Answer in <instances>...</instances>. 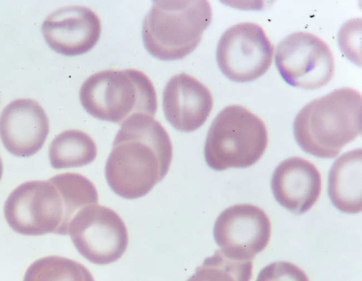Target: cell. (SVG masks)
I'll list each match as a JSON object with an SVG mask.
<instances>
[{"mask_svg":"<svg viewBox=\"0 0 362 281\" xmlns=\"http://www.w3.org/2000/svg\"><path fill=\"white\" fill-rule=\"evenodd\" d=\"M98 201L97 189L88 178L65 172L47 181L21 184L7 197L4 213L9 227L20 234L67 235L75 215Z\"/></svg>","mask_w":362,"mask_h":281,"instance_id":"1","label":"cell"},{"mask_svg":"<svg viewBox=\"0 0 362 281\" xmlns=\"http://www.w3.org/2000/svg\"><path fill=\"white\" fill-rule=\"evenodd\" d=\"M172 157V143L161 124L134 114L115 136L105 167L107 183L123 198H141L165 177Z\"/></svg>","mask_w":362,"mask_h":281,"instance_id":"2","label":"cell"},{"mask_svg":"<svg viewBox=\"0 0 362 281\" xmlns=\"http://www.w3.org/2000/svg\"><path fill=\"white\" fill-rule=\"evenodd\" d=\"M294 138L305 153L320 158L337 156L361 133V95L341 88L315 99L295 117Z\"/></svg>","mask_w":362,"mask_h":281,"instance_id":"3","label":"cell"},{"mask_svg":"<svg viewBox=\"0 0 362 281\" xmlns=\"http://www.w3.org/2000/svg\"><path fill=\"white\" fill-rule=\"evenodd\" d=\"M211 20L208 1H154L142 24L144 47L160 60L183 59L197 47Z\"/></svg>","mask_w":362,"mask_h":281,"instance_id":"4","label":"cell"},{"mask_svg":"<svg viewBox=\"0 0 362 281\" xmlns=\"http://www.w3.org/2000/svg\"><path fill=\"white\" fill-rule=\"evenodd\" d=\"M79 98L92 116L119 124L134 114L153 117L158 107L153 83L134 68L107 69L92 74L81 85Z\"/></svg>","mask_w":362,"mask_h":281,"instance_id":"5","label":"cell"},{"mask_svg":"<svg viewBox=\"0 0 362 281\" xmlns=\"http://www.w3.org/2000/svg\"><path fill=\"white\" fill-rule=\"evenodd\" d=\"M267 144L263 121L243 106L228 105L212 121L204 155L207 165L216 171L247 168L260 160Z\"/></svg>","mask_w":362,"mask_h":281,"instance_id":"6","label":"cell"},{"mask_svg":"<svg viewBox=\"0 0 362 281\" xmlns=\"http://www.w3.org/2000/svg\"><path fill=\"white\" fill-rule=\"evenodd\" d=\"M68 234L78 253L97 265L119 260L129 242L127 229L120 216L98 203L85 207L75 215Z\"/></svg>","mask_w":362,"mask_h":281,"instance_id":"7","label":"cell"},{"mask_svg":"<svg viewBox=\"0 0 362 281\" xmlns=\"http://www.w3.org/2000/svg\"><path fill=\"white\" fill-rule=\"evenodd\" d=\"M274 47L263 28L243 22L228 28L220 37L216 56L218 66L229 80L253 81L269 68Z\"/></svg>","mask_w":362,"mask_h":281,"instance_id":"8","label":"cell"},{"mask_svg":"<svg viewBox=\"0 0 362 281\" xmlns=\"http://www.w3.org/2000/svg\"><path fill=\"white\" fill-rule=\"evenodd\" d=\"M276 68L283 80L295 88L313 90L327 85L334 72V61L328 45L308 32H295L279 44Z\"/></svg>","mask_w":362,"mask_h":281,"instance_id":"9","label":"cell"},{"mask_svg":"<svg viewBox=\"0 0 362 281\" xmlns=\"http://www.w3.org/2000/svg\"><path fill=\"white\" fill-rule=\"evenodd\" d=\"M272 226L267 215L259 207L241 203L230 206L218 216L214 237L229 258L252 261L268 245Z\"/></svg>","mask_w":362,"mask_h":281,"instance_id":"10","label":"cell"},{"mask_svg":"<svg viewBox=\"0 0 362 281\" xmlns=\"http://www.w3.org/2000/svg\"><path fill=\"white\" fill-rule=\"evenodd\" d=\"M42 33L47 45L65 56L92 49L101 33L98 15L83 6H69L51 13L43 21Z\"/></svg>","mask_w":362,"mask_h":281,"instance_id":"11","label":"cell"},{"mask_svg":"<svg viewBox=\"0 0 362 281\" xmlns=\"http://www.w3.org/2000/svg\"><path fill=\"white\" fill-rule=\"evenodd\" d=\"M49 119L44 109L32 99H17L0 114V138L12 155L28 157L43 146L49 133Z\"/></svg>","mask_w":362,"mask_h":281,"instance_id":"12","label":"cell"},{"mask_svg":"<svg viewBox=\"0 0 362 281\" xmlns=\"http://www.w3.org/2000/svg\"><path fill=\"white\" fill-rule=\"evenodd\" d=\"M213 108L209 88L194 77L181 73L166 83L163 93V109L170 124L182 132L201 127Z\"/></svg>","mask_w":362,"mask_h":281,"instance_id":"13","label":"cell"},{"mask_svg":"<svg viewBox=\"0 0 362 281\" xmlns=\"http://www.w3.org/2000/svg\"><path fill=\"white\" fill-rule=\"evenodd\" d=\"M271 188L275 200L293 214L308 211L318 200L321 192V176L310 161L291 157L282 161L274 169Z\"/></svg>","mask_w":362,"mask_h":281,"instance_id":"14","label":"cell"},{"mask_svg":"<svg viewBox=\"0 0 362 281\" xmlns=\"http://www.w3.org/2000/svg\"><path fill=\"white\" fill-rule=\"evenodd\" d=\"M361 149H355L337 158L328 175V195L334 206L349 214L361 211Z\"/></svg>","mask_w":362,"mask_h":281,"instance_id":"15","label":"cell"},{"mask_svg":"<svg viewBox=\"0 0 362 281\" xmlns=\"http://www.w3.org/2000/svg\"><path fill=\"white\" fill-rule=\"evenodd\" d=\"M96 156L94 140L89 135L77 129L60 133L49 147V162L56 169L83 167L92 162Z\"/></svg>","mask_w":362,"mask_h":281,"instance_id":"16","label":"cell"},{"mask_svg":"<svg viewBox=\"0 0 362 281\" xmlns=\"http://www.w3.org/2000/svg\"><path fill=\"white\" fill-rule=\"evenodd\" d=\"M23 281H95L83 264L74 260L48 256L33 262L27 268Z\"/></svg>","mask_w":362,"mask_h":281,"instance_id":"17","label":"cell"},{"mask_svg":"<svg viewBox=\"0 0 362 281\" xmlns=\"http://www.w3.org/2000/svg\"><path fill=\"white\" fill-rule=\"evenodd\" d=\"M252 275V261L233 259L216 250L187 281H250Z\"/></svg>","mask_w":362,"mask_h":281,"instance_id":"18","label":"cell"},{"mask_svg":"<svg viewBox=\"0 0 362 281\" xmlns=\"http://www.w3.org/2000/svg\"><path fill=\"white\" fill-rule=\"evenodd\" d=\"M256 281H309L307 275L288 261H276L264 267Z\"/></svg>","mask_w":362,"mask_h":281,"instance_id":"19","label":"cell"},{"mask_svg":"<svg viewBox=\"0 0 362 281\" xmlns=\"http://www.w3.org/2000/svg\"><path fill=\"white\" fill-rule=\"evenodd\" d=\"M2 175H3V163H2V160H1V158L0 156V181L2 178Z\"/></svg>","mask_w":362,"mask_h":281,"instance_id":"20","label":"cell"}]
</instances>
